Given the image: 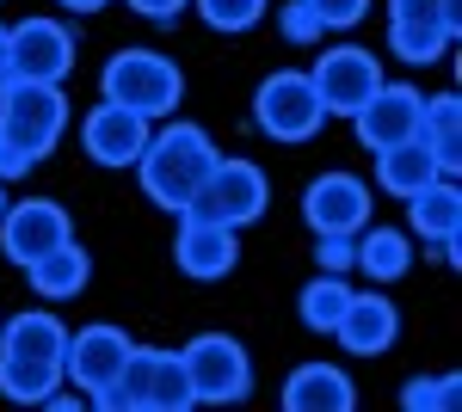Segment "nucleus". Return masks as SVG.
<instances>
[{
  "instance_id": "1",
  "label": "nucleus",
  "mask_w": 462,
  "mask_h": 412,
  "mask_svg": "<svg viewBox=\"0 0 462 412\" xmlns=\"http://www.w3.org/2000/svg\"><path fill=\"white\" fill-rule=\"evenodd\" d=\"M62 351H69L62 314L25 308L0 320V394L13 407H43L62 388Z\"/></svg>"
},
{
  "instance_id": "2",
  "label": "nucleus",
  "mask_w": 462,
  "mask_h": 412,
  "mask_svg": "<svg viewBox=\"0 0 462 412\" xmlns=\"http://www.w3.org/2000/svg\"><path fill=\"white\" fill-rule=\"evenodd\" d=\"M222 160V148L204 124H179V117H161V130L148 136L143 160H136V179H143L148 204L154 209H185L198 191H204V179L210 167Z\"/></svg>"
},
{
  "instance_id": "3",
  "label": "nucleus",
  "mask_w": 462,
  "mask_h": 412,
  "mask_svg": "<svg viewBox=\"0 0 462 412\" xmlns=\"http://www.w3.org/2000/svg\"><path fill=\"white\" fill-rule=\"evenodd\" d=\"M99 412H191V381H185V363L179 351H154V344H130L124 370L111 388L93 394Z\"/></svg>"
},
{
  "instance_id": "4",
  "label": "nucleus",
  "mask_w": 462,
  "mask_h": 412,
  "mask_svg": "<svg viewBox=\"0 0 462 412\" xmlns=\"http://www.w3.org/2000/svg\"><path fill=\"white\" fill-rule=\"evenodd\" d=\"M99 93L111 105H124V111H136L148 124H161V117H173L179 99H185V74H179L173 56H161V50H117L99 74Z\"/></svg>"
},
{
  "instance_id": "5",
  "label": "nucleus",
  "mask_w": 462,
  "mask_h": 412,
  "mask_svg": "<svg viewBox=\"0 0 462 412\" xmlns=\"http://www.w3.org/2000/svg\"><path fill=\"white\" fill-rule=\"evenodd\" d=\"M253 130L265 142H284V148H302L327 130V105H320L309 69H278L259 80L253 93Z\"/></svg>"
},
{
  "instance_id": "6",
  "label": "nucleus",
  "mask_w": 462,
  "mask_h": 412,
  "mask_svg": "<svg viewBox=\"0 0 462 412\" xmlns=\"http://www.w3.org/2000/svg\"><path fill=\"white\" fill-rule=\"evenodd\" d=\"M62 130H69V93L62 87L25 80V74H6L0 80V136L25 142L37 160H50Z\"/></svg>"
},
{
  "instance_id": "7",
  "label": "nucleus",
  "mask_w": 462,
  "mask_h": 412,
  "mask_svg": "<svg viewBox=\"0 0 462 412\" xmlns=\"http://www.w3.org/2000/svg\"><path fill=\"white\" fill-rule=\"evenodd\" d=\"M185 381H191V400L198 407H241L253 394V357L241 339L228 333H198V339L179 351Z\"/></svg>"
},
{
  "instance_id": "8",
  "label": "nucleus",
  "mask_w": 462,
  "mask_h": 412,
  "mask_svg": "<svg viewBox=\"0 0 462 412\" xmlns=\"http://www.w3.org/2000/svg\"><path fill=\"white\" fill-rule=\"evenodd\" d=\"M272 209V179L259 160H241V154H222L204 179V191L179 215H210V222H228V228H253L259 215Z\"/></svg>"
},
{
  "instance_id": "9",
  "label": "nucleus",
  "mask_w": 462,
  "mask_h": 412,
  "mask_svg": "<svg viewBox=\"0 0 462 412\" xmlns=\"http://www.w3.org/2000/svg\"><path fill=\"white\" fill-rule=\"evenodd\" d=\"M309 80H315L327 117H352L357 105L383 87V62H376L364 43H333V50H320V62L309 69Z\"/></svg>"
},
{
  "instance_id": "10",
  "label": "nucleus",
  "mask_w": 462,
  "mask_h": 412,
  "mask_svg": "<svg viewBox=\"0 0 462 412\" xmlns=\"http://www.w3.org/2000/svg\"><path fill=\"white\" fill-rule=\"evenodd\" d=\"M148 136H154V124L136 117V111H124V105H111V99H99L80 117V148H87L93 167H106V172H130L143 160Z\"/></svg>"
},
{
  "instance_id": "11",
  "label": "nucleus",
  "mask_w": 462,
  "mask_h": 412,
  "mask_svg": "<svg viewBox=\"0 0 462 412\" xmlns=\"http://www.w3.org/2000/svg\"><path fill=\"white\" fill-rule=\"evenodd\" d=\"M173 265H179V277H191V283H222V277H235V265H241V228L210 222V215H179Z\"/></svg>"
},
{
  "instance_id": "12",
  "label": "nucleus",
  "mask_w": 462,
  "mask_h": 412,
  "mask_svg": "<svg viewBox=\"0 0 462 412\" xmlns=\"http://www.w3.org/2000/svg\"><path fill=\"white\" fill-rule=\"evenodd\" d=\"M74 56H80V37L62 25V19H19L13 25V74H25V80H50V87H62L74 74Z\"/></svg>"
},
{
  "instance_id": "13",
  "label": "nucleus",
  "mask_w": 462,
  "mask_h": 412,
  "mask_svg": "<svg viewBox=\"0 0 462 412\" xmlns=\"http://www.w3.org/2000/svg\"><path fill=\"white\" fill-rule=\"evenodd\" d=\"M124 357H130V333L124 326H111V320H93V326H69V351H62V381H74L87 400L117 381L124 370Z\"/></svg>"
},
{
  "instance_id": "14",
  "label": "nucleus",
  "mask_w": 462,
  "mask_h": 412,
  "mask_svg": "<svg viewBox=\"0 0 462 412\" xmlns=\"http://www.w3.org/2000/svg\"><path fill=\"white\" fill-rule=\"evenodd\" d=\"M420 111H426V93H420V87L383 80V87L352 111V130H357V142H364L370 154H383V148H394V142L420 136Z\"/></svg>"
},
{
  "instance_id": "15",
  "label": "nucleus",
  "mask_w": 462,
  "mask_h": 412,
  "mask_svg": "<svg viewBox=\"0 0 462 412\" xmlns=\"http://www.w3.org/2000/svg\"><path fill=\"white\" fill-rule=\"evenodd\" d=\"M302 222H309V234H357L370 222V185L357 172H320V179H309Z\"/></svg>"
},
{
  "instance_id": "16",
  "label": "nucleus",
  "mask_w": 462,
  "mask_h": 412,
  "mask_svg": "<svg viewBox=\"0 0 462 412\" xmlns=\"http://www.w3.org/2000/svg\"><path fill=\"white\" fill-rule=\"evenodd\" d=\"M74 234L69 209L50 204V197H25V204H6V215H0V252L25 271L37 252H50V246H62Z\"/></svg>"
},
{
  "instance_id": "17",
  "label": "nucleus",
  "mask_w": 462,
  "mask_h": 412,
  "mask_svg": "<svg viewBox=\"0 0 462 412\" xmlns=\"http://www.w3.org/2000/svg\"><path fill=\"white\" fill-rule=\"evenodd\" d=\"M333 339L346 344L352 357H383V351H394V339H401V308L383 296V283L376 289H352Z\"/></svg>"
},
{
  "instance_id": "18",
  "label": "nucleus",
  "mask_w": 462,
  "mask_h": 412,
  "mask_svg": "<svg viewBox=\"0 0 462 412\" xmlns=\"http://www.w3.org/2000/svg\"><path fill=\"white\" fill-rule=\"evenodd\" d=\"M284 412H352L357 407V381L339 363H296L278 388Z\"/></svg>"
},
{
  "instance_id": "19",
  "label": "nucleus",
  "mask_w": 462,
  "mask_h": 412,
  "mask_svg": "<svg viewBox=\"0 0 462 412\" xmlns=\"http://www.w3.org/2000/svg\"><path fill=\"white\" fill-rule=\"evenodd\" d=\"M401 204H407V234L413 241H431V246L462 241V185L457 179H431V185H420Z\"/></svg>"
},
{
  "instance_id": "20",
  "label": "nucleus",
  "mask_w": 462,
  "mask_h": 412,
  "mask_svg": "<svg viewBox=\"0 0 462 412\" xmlns=\"http://www.w3.org/2000/svg\"><path fill=\"white\" fill-rule=\"evenodd\" d=\"M25 283H32L43 302H69V296H80L87 283H93V252L74 241H62V246H50V252H37L32 265H25Z\"/></svg>"
},
{
  "instance_id": "21",
  "label": "nucleus",
  "mask_w": 462,
  "mask_h": 412,
  "mask_svg": "<svg viewBox=\"0 0 462 412\" xmlns=\"http://www.w3.org/2000/svg\"><path fill=\"white\" fill-rule=\"evenodd\" d=\"M352 271H364L370 283H401V277L413 271V234L407 228H357V259H352Z\"/></svg>"
},
{
  "instance_id": "22",
  "label": "nucleus",
  "mask_w": 462,
  "mask_h": 412,
  "mask_svg": "<svg viewBox=\"0 0 462 412\" xmlns=\"http://www.w3.org/2000/svg\"><path fill=\"white\" fill-rule=\"evenodd\" d=\"M431 179H444V167L431 160V148L420 136H407V142H394V148L376 154V185H383L389 197H413V191L431 185Z\"/></svg>"
},
{
  "instance_id": "23",
  "label": "nucleus",
  "mask_w": 462,
  "mask_h": 412,
  "mask_svg": "<svg viewBox=\"0 0 462 412\" xmlns=\"http://www.w3.org/2000/svg\"><path fill=\"white\" fill-rule=\"evenodd\" d=\"M420 142L431 148V160L444 167V179H457L462 167V99L457 93H431L420 111Z\"/></svg>"
},
{
  "instance_id": "24",
  "label": "nucleus",
  "mask_w": 462,
  "mask_h": 412,
  "mask_svg": "<svg viewBox=\"0 0 462 412\" xmlns=\"http://www.w3.org/2000/svg\"><path fill=\"white\" fill-rule=\"evenodd\" d=\"M457 43V19H389V50L407 62V69H426V62H444Z\"/></svg>"
},
{
  "instance_id": "25",
  "label": "nucleus",
  "mask_w": 462,
  "mask_h": 412,
  "mask_svg": "<svg viewBox=\"0 0 462 412\" xmlns=\"http://www.w3.org/2000/svg\"><path fill=\"white\" fill-rule=\"evenodd\" d=\"M346 302H352V283H346L339 271H315L309 283H302V296H296V320H302L315 339H333Z\"/></svg>"
},
{
  "instance_id": "26",
  "label": "nucleus",
  "mask_w": 462,
  "mask_h": 412,
  "mask_svg": "<svg viewBox=\"0 0 462 412\" xmlns=\"http://www.w3.org/2000/svg\"><path fill=\"white\" fill-rule=\"evenodd\" d=\"M401 407L407 412H457L462 407V376L444 370V376H413L401 388Z\"/></svg>"
},
{
  "instance_id": "27",
  "label": "nucleus",
  "mask_w": 462,
  "mask_h": 412,
  "mask_svg": "<svg viewBox=\"0 0 462 412\" xmlns=\"http://www.w3.org/2000/svg\"><path fill=\"white\" fill-rule=\"evenodd\" d=\"M191 6H198V19H204L210 32L241 37V32H253V25L265 19V6H272V0H191Z\"/></svg>"
},
{
  "instance_id": "28",
  "label": "nucleus",
  "mask_w": 462,
  "mask_h": 412,
  "mask_svg": "<svg viewBox=\"0 0 462 412\" xmlns=\"http://www.w3.org/2000/svg\"><path fill=\"white\" fill-rule=\"evenodd\" d=\"M278 32H284V43H320L327 25H320L315 0H284L278 6Z\"/></svg>"
},
{
  "instance_id": "29",
  "label": "nucleus",
  "mask_w": 462,
  "mask_h": 412,
  "mask_svg": "<svg viewBox=\"0 0 462 412\" xmlns=\"http://www.w3.org/2000/svg\"><path fill=\"white\" fill-rule=\"evenodd\" d=\"M357 259V234H315V271H352Z\"/></svg>"
},
{
  "instance_id": "30",
  "label": "nucleus",
  "mask_w": 462,
  "mask_h": 412,
  "mask_svg": "<svg viewBox=\"0 0 462 412\" xmlns=\"http://www.w3.org/2000/svg\"><path fill=\"white\" fill-rule=\"evenodd\" d=\"M315 13H320L327 32H352V25H364L370 0H315Z\"/></svg>"
},
{
  "instance_id": "31",
  "label": "nucleus",
  "mask_w": 462,
  "mask_h": 412,
  "mask_svg": "<svg viewBox=\"0 0 462 412\" xmlns=\"http://www.w3.org/2000/svg\"><path fill=\"white\" fill-rule=\"evenodd\" d=\"M389 19H457V0H389Z\"/></svg>"
},
{
  "instance_id": "32",
  "label": "nucleus",
  "mask_w": 462,
  "mask_h": 412,
  "mask_svg": "<svg viewBox=\"0 0 462 412\" xmlns=\"http://www.w3.org/2000/svg\"><path fill=\"white\" fill-rule=\"evenodd\" d=\"M37 167V154L25 148V142H13V136H0V179L13 185V179H25V172Z\"/></svg>"
},
{
  "instance_id": "33",
  "label": "nucleus",
  "mask_w": 462,
  "mask_h": 412,
  "mask_svg": "<svg viewBox=\"0 0 462 412\" xmlns=\"http://www.w3.org/2000/svg\"><path fill=\"white\" fill-rule=\"evenodd\" d=\"M185 6H191V0H130V13H143L148 25H179Z\"/></svg>"
},
{
  "instance_id": "34",
  "label": "nucleus",
  "mask_w": 462,
  "mask_h": 412,
  "mask_svg": "<svg viewBox=\"0 0 462 412\" xmlns=\"http://www.w3.org/2000/svg\"><path fill=\"white\" fill-rule=\"evenodd\" d=\"M13 74V25H0V80Z\"/></svg>"
},
{
  "instance_id": "35",
  "label": "nucleus",
  "mask_w": 462,
  "mask_h": 412,
  "mask_svg": "<svg viewBox=\"0 0 462 412\" xmlns=\"http://www.w3.org/2000/svg\"><path fill=\"white\" fill-rule=\"evenodd\" d=\"M56 6H62V13H80V19H87V13H99V6H111V0H56Z\"/></svg>"
},
{
  "instance_id": "36",
  "label": "nucleus",
  "mask_w": 462,
  "mask_h": 412,
  "mask_svg": "<svg viewBox=\"0 0 462 412\" xmlns=\"http://www.w3.org/2000/svg\"><path fill=\"white\" fill-rule=\"evenodd\" d=\"M43 407H50V412H80V400H74V394H50Z\"/></svg>"
},
{
  "instance_id": "37",
  "label": "nucleus",
  "mask_w": 462,
  "mask_h": 412,
  "mask_svg": "<svg viewBox=\"0 0 462 412\" xmlns=\"http://www.w3.org/2000/svg\"><path fill=\"white\" fill-rule=\"evenodd\" d=\"M6 204H13V197H6V179H0V215H6Z\"/></svg>"
}]
</instances>
